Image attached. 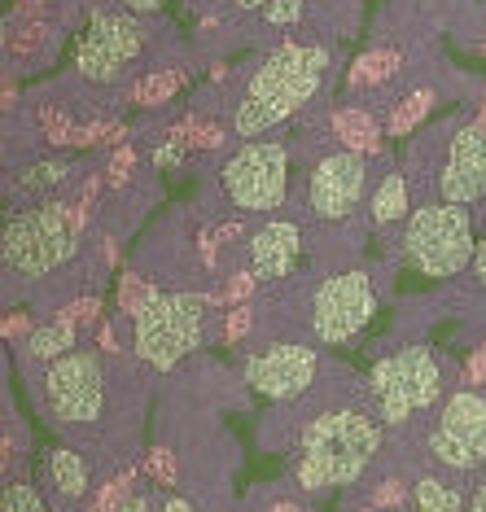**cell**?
Wrapping results in <instances>:
<instances>
[{
	"label": "cell",
	"mask_w": 486,
	"mask_h": 512,
	"mask_svg": "<svg viewBox=\"0 0 486 512\" xmlns=\"http://www.w3.org/2000/svg\"><path fill=\"white\" fill-rule=\"evenodd\" d=\"M381 416L377 407H324L298 434L294 486L307 495H329L333 486H351L381 451Z\"/></svg>",
	"instance_id": "6da1fadb"
},
{
	"label": "cell",
	"mask_w": 486,
	"mask_h": 512,
	"mask_svg": "<svg viewBox=\"0 0 486 512\" xmlns=\"http://www.w3.org/2000/svg\"><path fill=\"white\" fill-rule=\"evenodd\" d=\"M329 62L333 53L324 44H298V40L276 44L250 71L246 88H241L237 110H233V132L250 141V136L272 132L289 114H298L320 92Z\"/></svg>",
	"instance_id": "7a4b0ae2"
},
{
	"label": "cell",
	"mask_w": 486,
	"mask_h": 512,
	"mask_svg": "<svg viewBox=\"0 0 486 512\" xmlns=\"http://www.w3.org/2000/svg\"><path fill=\"white\" fill-rule=\"evenodd\" d=\"M443 390V359L430 346H399L368 372V403L377 407L386 429H403L412 425V416L434 412Z\"/></svg>",
	"instance_id": "3957f363"
},
{
	"label": "cell",
	"mask_w": 486,
	"mask_h": 512,
	"mask_svg": "<svg viewBox=\"0 0 486 512\" xmlns=\"http://www.w3.org/2000/svg\"><path fill=\"white\" fill-rule=\"evenodd\" d=\"M473 215L460 202H425L403 224V259L421 276H460L473 267Z\"/></svg>",
	"instance_id": "277c9868"
},
{
	"label": "cell",
	"mask_w": 486,
	"mask_h": 512,
	"mask_svg": "<svg viewBox=\"0 0 486 512\" xmlns=\"http://www.w3.org/2000/svg\"><path fill=\"white\" fill-rule=\"evenodd\" d=\"M110 372L101 351H71L44 368V412L62 434H88L106 412Z\"/></svg>",
	"instance_id": "5b68a950"
},
{
	"label": "cell",
	"mask_w": 486,
	"mask_h": 512,
	"mask_svg": "<svg viewBox=\"0 0 486 512\" xmlns=\"http://www.w3.org/2000/svg\"><path fill=\"white\" fill-rule=\"evenodd\" d=\"M75 254V219L66 202H40L9 219L5 228V276L44 281Z\"/></svg>",
	"instance_id": "8992f818"
},
{
	"label": "cell",
	"mask_w": 486,
	"mask_h": 512,
	"mask_svg": "<svg viewBox=\"0 0 486 512\" xmlns=\"http://www.w3.org/2000/svg\"><path fill=\"white\" fill-rule=\"evenodd\" d=\"M206 337V298L198 294H154V302L132 316V346L149 368L167 372L193 355Z\"/></svg>",
	"instance_id": "52a82bcc"
},
{
	"label": "cell",
	"mask_w": 486,
	"mask_h": 512,
	"mask_svg": "<svg viewBox=\"0 0 486 512\" xmlns=\"http://www.w3.org/2000/svg\"><path fill=\"white\" fill-rule=\"evenodd\" d=\"M219 193L241 215H272L289 197V149L281 141H250L219 167Z\"/></svg>",
	"instance_id": "ba28073f"
},
{
	"label": "cell",
	"mask_w": 486,
	"mask_h": 512,
	"mask_svg": "<svg viewBox=\"0 0 486 512\" xmlns=\"http://www.w3.org/2000/svg\"><path fill=\"white\" fill-rule=\"evenodd\" d=\"M434 141V193L438 202L473 206L486 197V114L451 119L430 136Z\"/></svg>",
	"instance_id": "9c48e42d"
},
{
	"label": "cell",
	"mask_w": 486,
	"mask_h": 512,
	"mask_svg": "<svg viewBox=\"0 0 486 512\" xmlns=\"http://www.w3.org/2000/svg\"><path fill=\"white\" fill-rule=\"evenodd\" d=\"M373 316H377L373 276L351 267V272H333L316 285L307 324L320 346H342V342H355V337L373 324Z\"/></svg>",
	"instance_id": "30bf717a"
},
{
	"label": "cell",
	"mask_w": 486,
	"mask_h": 512,
	"mask_svg": "<svg viewBox=\"0 0 486 512\" xmlns=\"http://www.w3.org/2000/svg\"><path fill=\"white\" fill-rule=\"evenodd\" d=\"M430 456L451 473L486 469V394L456 390L438 403L430 421Z\"/></svg>",
	"instance_id": "8fae6325"
},
{
	"label": "cell",
	"mask_w": 486,
	"mask_h": 512,
	"mask_svg": "<svg viewBox=\"0 0 486 512\" xmlns=\"http://www.w3.org/2000/svg\"><path fill=\"white\" fill-rule=\"evenodd\" d=\"M145 49V27L136 14H92V27L79 40L75 71L88 79L92 88H114L132 75L136 57Z\"/></svg>",
	"instance_id": "7c38bea8"
},
{
	"label": "cell",
	"mask_w": 486,
	"mask_h": 512,
	"mask_svg": "<svg viewBox=\"0 0 486 512\" xmlns=\"http://www.w3.org/2000/svg\"><path fill=\"white\" fill-rule=\"evenodd\" d=\"M368 189V162L355 149L324 154L307 176V211L324 224H346L364 202Z\"/></svg>",
	"instance_id": "4fadbf2b"
},
{
	"label": "cell",
	"mask_w": 486,
	"mask_h": 512,
	"mask_svg": "<svg viewBox=\"0 0 486 512\" xmlns=\"http://www.w3.org/2000/svg\"><path fill=\"white\" fill-rule=\"evenodd\" d=\"M316 372H320V355L307 342H276L268 351L246 359V386L272 403H289L303 399L316 386Z\"/></svg>",
	"instance_id": "5bb4252c"
},
{
	"label": "cell",
	"mask_w": 486,
	"mask_h": 512,
	"mask_svg": "<svg viewBox=\"0 0 486 512\" xmlns=\"http://www.w3.org/2000/svg\"><path fill=\"white\" fill-rule=\"evenodd\" d=\"M246 254H250V272L259 281H289L298 272V259H303V228L294 219H268L250 237Z\"/></svg>",
	"instance_id": "9a60e30c"
},
{
	"label": "cell",
	"mask_w": 486,
	"mask_h": 512,
	"mask_svg": "<svg viewBox=\"0 0 486 512\" xmlns=\"http://www.w3.org/2000/svg\"><path fill=\"white\" fill-rule=\"evenodd\" d=\"M40 486L57 504H75L88 495V464L75 447H49L40 460Z\"/></svg>",
	"instance_id": "2e32d148"
},
{
	"label": "cell",
	"mask_w": 486,
	"mask_h": 512,
	"mask_svg": "<svg viewBox=\"0 0 486 512\" xmlns=\"http://www.w3.org/2000/svg\"><path fill=\"white\" fill-rule=\"evenodd\" d=\"M408 193H412L408 176H403V171H386V176L377 180L373 197H368V211H373V224H377V228L403 224V215H412Z\"/></svg>",
	"instance_id": "e0dca14e"
},
{
	"label": "cell",
	"mask_w": 486,
	"mask_h": 512,
	"mask_svg": "<svg viewBox=\"0 0 486 512\" xmlns=\"http://www.w3.org/2000/svg\"><path fill=\"white\" fill-rule=\"evenodd\" d=\"M329 127L346 149H355V154H373L377 149V119L364 106H338Z\"/></svg>",
	"instance_id": "ac0fdd59"
},
{
	"label": "cell",
	"mask_w": 486,
	"mask_h": 512,
	"mask_svg": "<svg viewBox=\"0 0 486 512\" xmlns=\"http://www.w3.org/2000/svg\"><path fill=\"white\" fill-rule=\"evenodd\" d=\"M71 351H75V324H71V320H49V324H40V329L27 337V346H22V355H27L31 364H44V368H49L53 359L71 355Z\"/></svg>",
	"instance_id": "d6986e66"
},
{
	"label": "cell",
	"mask_w": 486,
	"mask_h": 512,
	"mask_svg": "<svg viewBox=\"0 0 486 512\" xmlns=\"http://www.w3.org/2000/svg\"><path fill=\"white\" fill-rule=\"evenodd\" d=\"M403 71V53L395 49H368L360 62H355V71H351V88H381V84H390Z\"/></svg>",
	"instance_id": "ffe728a7"
},
{
	"label": "cell",
	"mask_w": 486,
	"mask_h": 512,
	"mask_svg": "<svg viewBox=\"0 0 486 512\" xmlns=\"http://www.w3.org/2000/svg\"><path fill=\"white\" fill-rule=\"evenodd\" d=\"M416 508L421 512H465V495H460L456 482L430 473L416 482Z\"/></svg>",
	"instance_id": "44dd1931"
},
{
	"label": "cell",
	"mask_w": 486,
	"mask_h": 512,
	"mask_svg": "<svg viewBox=\"0 0 486 512\" xmlns=\"http://www.w3.org/2000/svg\"><path fill=\"white\" fill-rule=\"evenodd\" d=\"M434 101H438V92H434V88H421V92H412V97H403L399 106H395V114H390L386 132H390V136H408L412 127L434 110Z\"/></svg>",
	"instance_id": "7402d4cb"
},
{
	"label": "cell",
	"mask_w": 486,
	"mask_h": 512,
	"mask_svg": "<svg viewBox=\"0 0 486 512\" xmlns=\"http://www.w3.org/2000/svg\"><path fill=\"white\" fill-rule=\"evenodd\" d=\"M154 294H158V289L149 285V281H141V276H123V281H119V307H123V316H141L149 302H154Z\"/></svg>",
	"instance_id": "603a6c76"
},
{
	"label": "cell",
	"mask_w": 486,
	"mask_h": 512,
	"mask_svg": "<svg viewBox=\"0 0 486 512\" xmlns=\"http://www.w3.org/2000/svg\"><path fill=\"white\" fill-rule=\"evenodd\" d=\"M0 512H49V508H44V495L31 482H9L5 495H0Z\"/></svg>",
	"instance_id": "cb8c5ba5"
},
{
	"label": "cell",
	"mask_w": 486,
	"mask_h": 512,
	"mask_svg": "<svg viewBox=\"0 0 486 512\" xmlns=\"http://www.w3.org/2000/svg\"><path fill=\"white\" fill-rule=\"evenodd\" d=\"M176 84H180L176 71H154V75L141 79V88H136V101H141V106H162V101L176 92Z\"/></svg>",
	"instance_id": "d4e9b609"
},
{
	"label": "cell",
	"mask_w": 486,
	"mask_h": 512,
	"mask_svg": "<svg viewBox=\"0 0 486 512\" xmlns=\"http://www.w3.org/2000/svg\"><path fill=\"white\" fill-rule=\"evenodd\" d=\"M307 5H311V0H272L259 18L268 22V27H289V22H298L307 14Z\"/></svg>",
	"instance_id": "484cf974"
},
{
	"label": "cell",
	"mask_w": 486,
	"mask_h": 512,
	"mask_svg": "<svg viewBox=\"0 0 486 512\" xmlns=\"http://www.w3.org/2000/svg\"><path fill=\"white\" fill-rule=\"evenodd\" d=\"M66 171H71V162H62V158H57V162H40V167L27 171V180H22V184H27V189H53V184L66 180Z\"/></svg>",
	"instance_id": "4316f807"
},
{
	"label": "cell",
	"mask_w": 486,
	"mask_h": 512,
	"mask_svg": "<svg viewBox=\"0 0 486 512\" xmlns=\"http://www.w3.org/2000/svg\"><path fill=\"white\" fill-rule=\"evenodd\" d=\"M127 482H132V473L106 482V486L97 491V499H92V508H88V512H119V508H123V499H127Z\"/></svg>",
	"instance_id": "83f0119b"
},
{
	"label": "cell",
	"mask_w": 486,
	"mask_h": 512,
	"mask_svg": "<svg viewBox=\"0 0 486 512\" xmlns=\"http://www.w3.org/2000/svg\"><path fill=\"white\" fill-rule=\"evenodd\" d=\"M403 504H408V486L399 477H386L373 491V499H368V508H403Z\"/></svg>",
	"instance_id": "f1b7e54d"
},
{
	"label": "cell",
	"mask_w": 486,
	"mask_h": 512,
	"mask_svg": "<svg viewBox=\"0 0 486 512\" xmlns=\"http://www.w3.org/2000/svg\"><path fill=\"white\" fill-rule=\"evenodd\" d=\"M250 324H254V311L246 307V302H241V307H233V311H228V324H224V342H228V346H237L241 337L250 333Z\"/></svg>",
	"instance_id": "f546056e"
},
{
	"label": "cell",
	"mask_w": 486,
	"mask_h": 512,
	"mask_svg": "<svg viewBox=\"0 0 486 512\" xmlns=\"http://www.w3.org/2000/svg\"><path fill=\"white\" fill-rule=\"evenodd\" d=\"M482 386H486V346L473 351L465 364V390H482Z\"/></svg>",
	"instance_id": "4dcf8cb0"
},
{
	"label": "cell",
	"mask_w": 486,
	"mask_h": 512,
	"mask_svg": "<svg viewBox=\"0 0 486 512\" xmlns=\"http://www.w3.org/2000/svg\"><path fill=\"white\" fill-rule=\"evenodd\" d=\"M97 311H101V302H97V298H84V302H75V307L66 311L62 320H71L75 329H79V324H92V320H97Z\"/></svg>",
	"instance_id": "1f68e13d"
},
{
	"label": "cell",
	"mask_w": 486,
	"mask_h": 512,
	"mask_svg": "<svg viewBox=\"0 0 486 512\" xmlns=\"http://www.w3.org/2000/svg\"><path fill=\"white\" fill-rule=\"evenodd\" d=\"M149 473H154L162 486H171V482H176V464H171L167 451H154V456H149Z\"/></svg>",
	"instance_id": "d6a6232c"
},
{
	"label": "cell",
	"mask_w": 486,
	"mask_h": 512,
	"mask_svg": "<svg viewBox=\"0 0 486 512\" xmlns=\"http://www.w3.org/2000/svg\"><path fill=\"white\" fill-rule=\"evenodd\" d=\"M162 5H167V0H114V9H123V14H136V18L158 14Z\"/></svg>",
	"instance_id": "836d02e7"
},
{
	"label": "cell",
	"mask_w": 486,
	"mask_h": 512,
	"mask_svg": "<svg viewBox=\"0 0 486 512\" xmlns=\"http://www.w3.org/2000/svg\"><path fill=\"white\" fill-rule=\"evenodd\" d=\"M250 285H254V272H237L233 281L224 285V302H241V298L250 294Z\"/></svg>",
	"instance_id": "e575fe53"
},
{
	"label": "cell",
	"mask_w": 486,
	"mask_h": 512,
	"mask_svg": "<svg viewBox=\"0 0 486 512\" xmlns=\"http://www.w3.org/2000/svg\"><path fill=\"white\" fill-rule=\"evenodd\" d=\"M272 0H224V9L233 18H250V14H263V9H268Z\"/></svg>",
	"instance_id": "d590c367"
},
{
	"label": "cell",
	"mask_w": 486,
	"mask_h": 512,
	"mask_svg": "<svg viewBox=\"0 0 486 512\" xmlns=\"http://www.w3.org/2000/svg\"><path fill=\"white\" fill-rule=\"evenodd\" d=\"M469 276H473V285H482V289H486V237L478 241V254H473V267H469Z\"/></svg>",
	"instance_id": "8d00e7d4"
},
{
	"label": "cell",
	"mask_w": 486,
	"mask_h": 512,
	"mask_svg": "<svg viewBox=\"0 0 486 512\" xmlns=\"http://www.w3.org/2000/svg\"><path fill=\"white\" fill-rule=\"evenodd\" d=\"M184 158V145L180 141H171V145H162L158 149V154H154V162H158V167H176V162Z\"/></svg>",
	"instance_id": "74e56055"
},
{
	"label": "cell",
	"mask_w": 486,
	"mask_h": 512,
	"mask_svg": "<svg viewBox=\"0 0 486 512\" xmlns=\"http://www.w3.org/2000/svg\"><path fill=\"white\" fill-rule=\"evenodd\" d=\"M119 512H154V495H145V491H136V495H127L123 499V508Z\"/></svg>",
	"instance_id": "f35d334b"
},
{
	"label": "cell",
	"mask_w": 486,
	"mask_h": 512,
	"mask_svg": "<svg viewBox=\"0 0 486 512\" xmlns=\"http://www.w3.org/2000/svg\"><path fill=\"white\" fill-rule=\"evenodd\" d=\"M162 512H198L189 504V499H180V495H171V499H162Z\"/></svg>",
	"instance_id": "ab89813d"
},
{
	"label": "cell",
	"mask_w": 486,
	"mask_h": 512,
	"mask_svg": "<svg viewBox=\"0 0 486 512\" xmlns=\"http://www.w3.org/2000/svg\"><path fill=\"white\" fill-rule=\"evenodd\" d=\"M465 512H486V486H478V491H473V504H469Z\"/></svg>",
	"instance_id": "60d3db41"
},
{
	"label": "cell",
	"mask_w": 486,
	"mask_h": 512,
	"mask_svg": "<svg viewBox=\"0 0 486 512\" xmlns=\"http://www.w3.org/2000/svg\"><path fill=\"white\" fill-rule=\"evenodd\" d=\"M272 512H303V504H298V499H276Z\"/></svg>",
	"instance_id": "b9f144b4"
}]
</instances>
